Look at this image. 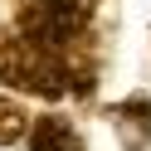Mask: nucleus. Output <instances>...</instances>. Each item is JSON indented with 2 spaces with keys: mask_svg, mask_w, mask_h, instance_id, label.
Segmentation results:
<instances>
[{
  "mask_svg": "<svg viewBox=\"0 0 151 151\" xmlns=\"http://www.w3.org/2000/svg\"><path fill=\"white\" fill-rule=\"evenodd\" d=\"M68 54L59 49H44V44L24 39L20 29L15 34H0V83L15 93H29V98H63L73 88V73H68Z\"/></svg>",
  "mask_w": 151,
  "mask_h": 151,
  "instance_id": "nucleus-1",
  "label": "nucleus"
},
{
  "mask_svg": "<svg viewBox=\"0 0 151 151\" xmlns=\"http://www.w3.org/2000/svg\"><path fill=\"white\" fill-rule=\"evenodd\" d=\"M88 20V0H29L20 10V34L44 49H68Z\"/></svg>",
  "mask_w": 151,
  "mask_h": 151,
  "instance_id": "nucleus-2",
  "label": "nucleus"
},
{
  "mask_svg": "<svg viewBox=\"0 0 151 151\" xmlns=\"http://www.w3.org/2000/svg\"><path fill=\"white\" fill-rule=\"evenodd\" d=\"M107 117H112V132H117L122 151H146L151 146V98H146V93L122 98Z\"/></svg>",
  "mask_w": 151,
  "mask_h": 151,
  "instance_id": "nucleus-3",
  "label": "nucleus"
},
{
  "mask_svg": "<svg viewBox=\"0 0 151 151\" xmlns=\"http://www.w3.org/2000/svg\"><path fill=\"white\" fill-rule=\"evenodd\" d=\"M24 137H29V151H83L78 127H73L63 112H44V117H34V132H24Z\"/></svg>",
  "mask_w": 151,
  "mask_h": 151,
  "instance_id": "nucleus-4",
  "label": "nucleus"
},
{
  "mask_svg": "<svg viewBox=\"0 0 151 151\" xmlns=\"http://www.w3.org/2000/svg\"><path fill=\"white\" fill-rule=\"evenodd\" d=\"M24 132H29V112L15 98H0V146H15Z\"/></svg>",
  "mask_w": 151,
  "mask_h": 151,
  "instance_id": "nucleus-5",
  "label": "nucleus"
}]
</instances>
